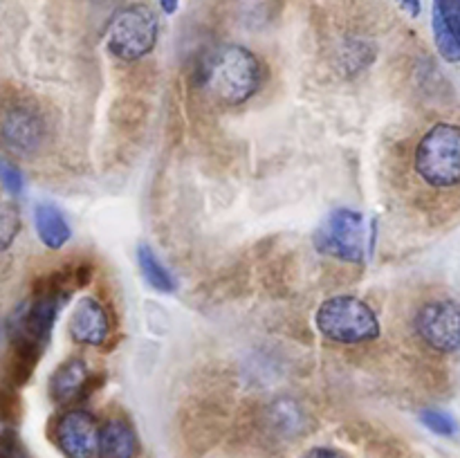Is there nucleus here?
<instances>
[{
  "mask_svg": "<svg viewBox=\"0 0 460 458\" xmlns=\"http://www.w3.org/2000/svg\"><path fill=\"white\" fill-rule=\"evenodd\" d=\"M70 296V287L57 283V278L52 277L48 283H40L39 287H34V292L27 299H22L7 317L4 335H7L12 355L16 359L18 382L25 380L34 364L39 362L40 353L48 346L49 335H52L58 313Z\"/></svg>",
  "mask_w": 460,
  "mask_h": 458,
  "instance_id": "f257e3e1",
  "label": "nucleus"
},
{
  "mask_svg": "<svg viewBox=\"0 0 460 458\" xmlns=\"http://www.w3.org/2000/svg\"><path fill=\"white\" fill-rule=\"evenodd\" d=\"M263 61L245 45L225 43L198 61L196 84L223 106H241L259 94L265 84Z\"/></svg>",
  "mask_w": 460,
  "mask_h": 458,
  "instance_id": "f03ea898",
  "label": "nucleus"
},
{
  "mask_svg": "<svg viewBox=\"0 0 460 458\" xmlns=\"http://www.w3.org/2000/svg\"><path fill=\"white\" fill-rule=\"evenodd\" d=\"M314 326L319 335L341 346L368 344L382 335L376 310L353 295H337L323 301L314 313Z\"/></svg>",
  "mask_w": 460,
  "mask_h": 458,
  "instance_id": "7ed1b4c3",
  "label": "nucleus"
},
{
  "mask_svg": "<svg viewBox=\"0 0 460 458\" xmlns=\"http://www.w3.org/2000/svg\"><path fill=\"white\" fill-rule=\"evenodd\" d=\"M413 169L431 189L460 187V126L454 121L431 126L418 142Z\"/></svg>",
  "mask_w": 460,
  "mask_h": 458,
  "instance_id": "20e7f679",
  "label": "nucleus"
},
{
  "mask_svg": "<svg viewBox=\"0 0 460 458\" xmlns=\"http://www.w3.org/2000/svg\"><path fill=\"white\" fill-rule=\"evenodd\" d=\"M160 36L157 13L146 3H130L117 9L106 27V48L115 58L135 63L153 52Z\"/></svg>",
  "mask_w": 460,
  "mask_h": 458,
  "instance_id": "39448f33",
  "label": "nucleus"
},
{
  "mask_svg": "<svg viewBox=\"0 0 460 458\" xmlns=\"http://www.w3.org/2000/svg\"><path fill=\"white\" fill-rule=\"evenodd\" d=\"M413 332L429 350L452 355L460 350V301L431 296L413 313Z\"/></svg>",
  "mask_w": 460,
  "mask_h": 458,
  "instance_id": "423d86ee",
  "label": "nucleus"
},
{
  "mask_svg": "<svg viewBox=\"0 0 460 458\" xmlns=\"http://www.w3.org/2000/svg\"><path fill=\"white\" fill-rule=\"evenodd\" d=\"M314 247L337 260L362 265L367 254V229L362 214L349 207L331 211L322 227L314 232Z\"/></svg>",
  "mask_w": 460,
  "mask_h": 458,
  "instance_id": "0eeeda50",
  "label": "nucleus"
},
{
  "mask_svg": "<svg viewBox=\"0 0 460 458\" xmlns=\"http://www.w3.org/2000/svg\"><path fill=\"white\" fill-rule=\"evenodd\" d=\"M3 144L16 155H34L45 142V119L31 101H7L3 108Z\"/></svg>",
  "mask_w": 460,
  "mask_h": 458,
  "instance_id": "6e6552de",
  "label": "nucleus"
},
{
  "mask_svg": "<svg viewBox=\"0 0 460 458\" xmlns=\"http://www.w3.org/2000/svg\"><path fill=\"white\" fill-rule=\"evenodd\" d=\"M99 429L90 411L66 409L54 420L52 438L66 458H93L99 447Z\"/></svg>",
  "mask_w": 460,
  "mask_h": 458,
  "instance_id": "1a4fd4ad",
  "label": "nucleus"
},
{
  "mask_svg": "<svg viewBox=\"0 0 460 458\" xmlns=\"http://www.w3.org/2000/svg\"><path fill=\"white\" fill-rule=\"evenodd\" d=\"M70 337L81 346H103L111 337V317L108 310L99 304L94 296H84L76 301L75 310L70 314L67 323Z\"/></svg>",
  "mask_w": 460,
  "mask_h": 458,
  "instance_id": "9d476101",
  "label": "nucleus"
},
{
  "mask_svg": "<svg viewBox=\"0 0 460 458\" xmlns=\"http://www.w3.org/2000/svg\"><path fill=\"white\" fill-rule=\"evenodd\" d=\"M431 34L440 57L447 63H460V0L431 3Z\"/></svg>",
  "mask_w": 460,
  "mask_h": 458,
  "instance_id": "9b49d317",
  "label": "nucleus"
},
{
  "mask_svg": "<svg viewBox=\"0 0 460 458\" xmlns=\"http://www.w3.org/2000/svg\"><path fill=\"white\" fill-rule=\"evenodd\" d=\"M90 375L93 373H90L84 357H67L49 375V398L57 404H61V407L72 404L79 398H85L88 393H93V391H88L93 389L90 386Z\"/></svg>",
  "mask_w": 460,
  "mask_h": 458,
  "instance_id": "f8f14e48",
  "label": "nucleus"
},
{
  "mask_svg": "<svg viewBox=\"0 0 460 458\" xmlns=\"http://www.w3.org/2000/svg\"><path fill=\"white\" fill-rule=\"evenodd\" d=\"M137 447L135 427L126 418H108L99 429V458H135Z\"/></svg>",
  "mask_w": 460,
  "mask_h": 458,
  "instance_id": "ddd939ff",
  "label": "nucleus"
},
{
  "mask_svg": "<svg viewBox=\"0 0 460 458\" xmlns=\"http://www.w3.org/2000/svg\"><path fill=\"white\" fill-rule=\"evenodd\" d=\"M34 225L39 241L43 242L48 250H61L67 245L72 238V227L63 211L58 207L49 205V202H39L34 209Z\"/></svg>",
  "mask_w": 460,
  "mask_h": 458,
  "instance_id": "4468645a",
  "label": "nucleus"
},
{
  "mask_svg": "<svg viewBox=\"0 0 460 458\" xmlns=\"http://www.w3.org/2000/svg\"><path fill=\"white\" fill-rule=\"evenodd\" d=\"M137 265L144 281H146L153 290L162 292V295H171V292H175L173 274L166 269V265L157 259V254L148 245L137 247Z\"/></svg>",
  "mask_w": 460,
  "mask_h": 458,
  "instance_id": "2eb2a0df",
  "label": "nucleus"
},
{
  "mask_svg": "<svg viewBox=\"0 0 460 458\" xmlns=\"http://www.w3.org/2000/svg\"><path fill=\"white\" fill-rule=\"evenodd\" d=\"M420 420L427 429H431L438 436H454L458 429L456 420H454L449 413L440 411V409H425V411L420 413Z\"/></svg>",
  "mask_w": 460,
  "mask_h": 458,
  "instance_id": "dca6fc26",
  "label": "nucleus"
},
{
  "mask_svg": "<svg viewBox=\"0 0 460 458\" xmlns=\"http://www.w3.org/2000/svg\"><path fill=\"white\" fill-rule=\"evenodd\" d=\"M0 180H3V189L12 196H21L22 189H25V178H22L21 169L13 166L7 157H3L0 162Z\"/></svg>",
  "mask_w": 460,
  "mask_h": 458,
  "instance_id": "f3484780",
  "label": "nucleus"
},
{
  "mask_svg": "<svg viewBox=\"0 0 460 458\" xmlns=\"http://www.w3.org/2000/svg\"><path fill=\"white\" fill-rule=\"evenodd\" d=\"M18 227H21V218L18 211L12 205H3V216H0V233H3V250H7L12 238L16 236Z\"/></svg>",
  "mask_w": 460,
  "mask_h": 458,
  "instance_id": "a211bd4d",
  "label": "nucleus"
},
{
  "mask_svg": "<svg viewBox=\"0 0 460 458\" xmlns=\"http://www.w3.org/2000/svg\"><path fill=\"white\" fill-rule=\"evenodd\" d=\"M301 458H346V456L341 452H337V449H331V447H313V449H308V452H305Z\"/></svg>",
  "mask_w": 460,
  "mask_h": 458,
  "instance_id": "6ab92c4d",
  "label": "nucleus"
},
{
  "mask_svg": "<svg viewBox=\"0 0 460 458\" xmlns=\"http://www.w3.org/2000/svg\"><path fill=\"white\" fill-rule=\"evenodd\" d=\"M395 3H398L400 7L409 13V16L416 18L422 13V0H395Z\"/></svg>",
  "mask_w": 460,
  "mask_h": 458,
  "instance_id": "aec40b11",
  "label": "nucleus"
},
{
  "mask_svg": "<svg viewBox=\"0 0 460 458\" xmlns=\"http://www.w3.org/2000/svg\"><path fill=\"white\" fill-rule=\"evenodd\" d=\"M180 0H160V9L166 13V16H173L178 12Z\"/></svg>",
  "mask_w": 460,
  "mask_h": 458,
  "instance_id": "412c9836",
  "label": "nucleus"
}]
</instances>
